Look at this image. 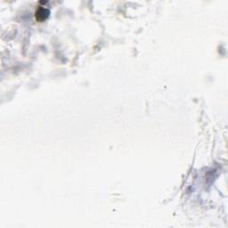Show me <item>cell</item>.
Segmentation results:
<instances>
[{
    "label": "cell",
    "instance_id": "cell-1",
    "mask_svg": "<svg viewBox=\"0 0 228 228\" xmlns=\"http://www.w3.org/2000/svg\"><path fill=\"white\" fill-rule=\"evenodd\" d=\"M48 14H49L48 10H46L45 8H39L37 10V12L36 13V16H37V18L39 21H42V20H45L48 16Z\"/></svg>",
    "mask_w": 228,
    "mask_h": 228
}]
</instances>
